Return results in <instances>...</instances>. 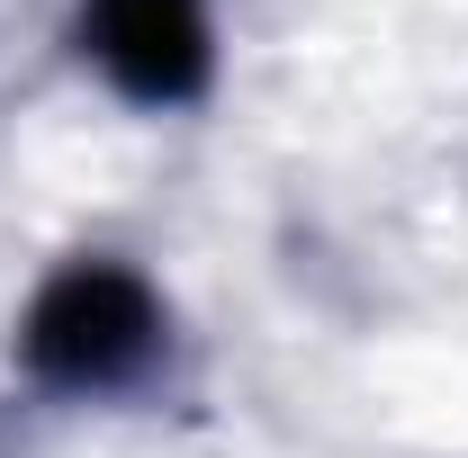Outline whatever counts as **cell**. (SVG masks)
<instances>
[{
	"mask_svg": "<svg viewBox=\"0 0 468 458\" xmlns=\"http://www.w3.org/2000/svg\"><path fill=\"white\" fill-rule=\"evenodd\" d=\"M154 350H163V306L117 261H72L27 306V369L46 387H126Z\"/></svg>",
	"mask_w": 468,
	"mask_h": 458,
	"instance_id": "1",
	"label": "cell"
},
{
	"mask_svg": "<svg viewBox=\"0 0 468 458\" xmlns=\"http://www.w3.org/2000/svg\"><path fill=\"white\" fill-rule=\"evenodd\" d=\"M90 55L126 99L180 109L207 90V0H90Z\"/></svg>",
	"mask_w": 468,
	"mask_h": 458,
	"instance_id": "2",
	"label": "cell"
}]
</instances>
